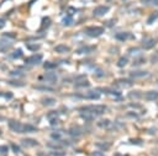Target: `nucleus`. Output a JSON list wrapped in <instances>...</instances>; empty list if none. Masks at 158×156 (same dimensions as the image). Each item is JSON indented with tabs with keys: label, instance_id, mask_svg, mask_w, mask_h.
I'll return each instance as SVG.
<instances>
[{
	"label": "nucleus",
	"instance_id": "58",
	"mask_svg": "<svg viewBox=\"0 0 158 156\" xmlns=\"http://www.w3.org/2000/svg\"><path fill=\"white\" fill-rule=\"evenodd\" d=\"M3 96V92H0V97H1Z\"/></svg>",
	"mask_w": 158,
	"mask_h": 156
},
{
	"label": "nucleus",
	"instance_id": "37",
	"mask_svg": "<svg viewBox=\"0 0 158 156\" xmlns=\"http://www.w3.org/2000/svg\"><path fill=\"white\" fill-rule=\"evenodd\" d=\"M35 89L40 90V91H48V92H53L54 91L53 87H48V86H36Z\"/></svg>",
	"mask_w": 158,
	"mask_h": 156
},
{
	"label": "nucleus",
	"instance_id": "29",
	"mask_svg": "<svg viewBox=\"0 0 158 156\" xmlns=\"http://www.w3.org/2000/svg\"><path fill=\"white\" fill-rule=\"evenodd\" d=\"M26 47H27V49L30 52H36V51H38V49H41L40 43H27Z\"/></svg>",
	"mask_w": 158,
	"mask_h": 156
},
{
	"label": "nucleus",
	"instance_id": "56",
	"mask_svg": "<svg viewBox=\"0 0 158 156\" xmlns=\"http://www.w3.org/2000/svg\"><path fill=\"white\" fill-rule=\"evenodd\" d=\"M0 120H4V117H1V116H0Z\"/></svg>",
	"mask_w": 158,
	"mask_h": 156
},
{
	"label": "nucleus",
	"instance_id": "19",
	"mask_svg": "<svg viewBox=\"0 0 158 156\" xmlns=\"http://www.w3.org/2000/svg\"><path fill=\"white\" fill-rule=\"evenodd\" d=\"M98 91L100 92V94L112 95V96H118V97H120V96H121V94H120L119 91H116V90H110V89H105V87H103V89L99 87V89H98Z\"/></svg>",
	"mask_w": 158,
	"mask_h": 156
},
{
	"label": "nucleus",
	"instance_id": "30",
	"mask_svg": "<svg viewBox=\"0 0 158 156\" xmlns=\"http://www.w3.org/2000/svg\"><path fill=\"white\" fill-rule=\"evenodd\" d=\"M57 63H53V62H45L43 63V69L46 70H53L57 68Z\"/></svg>",
	"mask_w": 158,
	"mask_h": 156
},
{
	"label": "nucleus",
	"instance_id": "31",
	"mask_svg": "<svg viewBox=\"0 0 158 156\" xmlns=\"http://www.w3.org/2000/svg\"><path fill=\"white\" fill-rule=\"evenodd\" d=\"M60 114H61L60 111H56V110L49 111V112L47 113V118H48V120H49V119H53V118H60Z\"/></svg>",
	"mask_w": 158,
	"mask_h": 156
},
{
	"label": "nucleus",
	"instance_id": "57",
	"mask_svg": "<svg viewBox=\"0 0 158 156\" xmlns=\"http://www.w3.org/2000/svg\"><path fill=\"white\" fill-rule=\"evenodd\" d=\"M0 135H3V130L1 129H0Z\"/></svg>",
	"mask_w": 158,
	"mask_h": 156
},
{
	"label": "nucleus",
	"instance_id": "3",
	"mask_svg": "<svg viewBox=\"0 0 158 156\" xmlns=\"http://www.w3.org/2000/svg\"><path fill=\"white\" fill-rule=\"evenodd\" d=\"M37 79L40 81H46V83L49 84V85H54L57 81H58V78H57V75H56L53 71L47 73V74H45V75H40Z\"/></svg>",
	"mask_w": 158,
	"mask_h": 156
},
{
	"label": "nucleus",
	"instance_id": "35",
	"mask_svg": "<svg viewBox=\"0 0 158 156\" xmlns=\"http://www.w3.org/2000/svg\"><path fill=\"white\" fill-rule=\"evenodd\" d=\"M49 156H65V151H63V150H51Z\"/></svg>",
	"mask_w": 158,
	"mask_h": 156
},
{
	"label": "nucleus",
	"instance_id": "33",
	"mask_svg": "<svg viewBox=\"0 0 158 156\" xmlns=\"http://www.w3.org/2000/svg\"><path fill=\"white\" fill-rule=\"evenodd\" d=\"M127 63H129V59L126 58V57H121V58L118 60V67L119 68H123Z\"/></svg>",
	"mask_w": 158,
	"mask_h": 156
},
{
	"label": "nucleus",
	"instance_id": "39",
	"mask_svg": "<svg viewBox=\"0 0 158 156\" xmlns=\"http://www.w3.org/2000/svg\"><path fill=\"white\" fill-rule=\"evenodd\" d=\"M3 37L10 38V39H15V38H16V33H15V32H4V33H3Z\"/></svg>",
	"mask_w": 158,
	"mask_h": 156
},
{
	"label": "nucleus",
	"instance_id": "14",
	"mask_svg": "<svg viewBox=\"0 0 158 156\" xmlns=\"http://www.w3.org/2000/svg\"><path fill=\"white\" fill-rule=\"evenodd\" d=\"M49 138H51L53 141H61L63 145H68L67 141L63 140V132H62V130H60V132H53V133H51Z\"/></svg>",
	"mask_w": 158,
	"mask_h": 156
},
{
	"label": "nucleus",
	"instance_id": "36",
	"mask_svg": "<svg viewBox=\"0 0 158 156\" xmlns=\"http://www.w3.org/2000/svg\"><path fill=\"white\" fill-rule=\"evenodd\" d=\"M127 96H129L130 98H141L142 94H141L140 91H130Z\"/></svg>",
	"mask_w": 158,
	"mask_h": 156
},
{
	"label": "nucleus",
	"instance_id": "10",
	"mask_svg": "<svg viewBox=\"0 0 158 156\" xmlns=\"http://www.w3.org/2000/svg\"><path fill=\"white\" fill-rule=\"evenodd\" d=\"M43 59V55L42 54H35V55H31L30 58L25 59V63L29 64V65H38Z\"/></svg>",
	"mask_w": 158,
	"mask_h": 156
},
{
	"label": "nucleus",
	"instance_id": "48",
	"mask_svg": "<svg viewBox=\"0 0 158 156\" xmlns=\"http://www.w3.org/2000/svg\"><path fill=\"white\" fill-rule=\"evenodd\" d=\"M49 123H51L52 126H56V124H58V123H60V119H58V118H53V119H49Z\"/></svg>",
	"mask_w": 158,
	"mask_h": 156
},
{
	"label": "nucleus",
	"instance_id": "54",
	"mask_svg": "<svg viewBox=\"0 0 158 156\" xmlns=\"http://www.w3.org/2000/svg\"><path fill=\"white\" fill-rule=\"evenodd\" d=\"M114 156H129V155H122V154H119V152H115Z\"/></svg>",
	"mask_w": 158,
	"mask_h": 156
},
{
	"label": "nucleus",
	"instance_id": "5",
	"mask_svg": "<svg viewBox=\"0 0 158 156\" xmlns=\"http://www.w3.org/2000/svg\"><path fill=\"white\" fill-rule=\"evenodd\" d=\"M7 124H9V128H10V130H12V132L22 133V124L24 123L16 120V119H10L9 122H7Z\"/></svg>",
	"mask_w": 158,
	"mask_h": 156
},
{
	"label": "nucleus",
	"instance_id": "53",
	"mask_svg": "<svg viewBox=\"0 0 158 156\" xmlns=\"http://www.w3.org/2000/svg\"><path fill=\"white\" fill-rule=\"evenodd\" d=\"M104 75V71L103 70H98L96 71V76H103Z\"/></svg>",
	"mask_w": 158,
	"mask_h": 156
},
{
	"label": "nucleus",
	"instance_id": "13",
	"mask_svg": "<svg viewBox=\"0 0 158 156\" xmlns=\"http://www.w3.org/2000/svg\"><path fill=\"white\" fill-rule=\"evenodd\" d=\"M74 87L76 89H85V87H90V83L85 79V76L78 78L77 81L74 83Z\"/></svg>",
	"mask_w": 158,
	"mask_h": 156
},
{
	"label": "nucleus",
	"instance_id": "4",
	"mask_svg": "<svg viewBox=\"0 0 158 156\" xmlns=\"http://www.w3.org/2000/svg\"><path fill=\"white\" fill-rule=\"evenodd\" d=\"M114 85L118 86L119 89H127V87L134 86V81L130 79H118L114 81Z\"/></svg>",
	"mask_w": 158,
	"mask_h": 156
},
{
	"label": "nucleus",
	"instance_id": "34",
	"mask_svg": "<svg viewBox=\"0 0 158 156\" xmlns=\"http://www.w3.org/2000/svg\"><path fill=\"white\" fill-rule=\"evenodd\" d=\"M10 75L11 76H19V78H21V76H24V71L21 70V68H18L16 70L10 71Z\"/></svg>",
	"mask_w": 158,
	"mask_h": 156
},
{
	"label": "nucleus",
	"instance_id": "7",
	"mask_svg": "<svg viewBox=\"0 0 158 156\" xmlns=\"http://www.w3.org/2000/svg\"><path fill=\"white\" fill-rule=\"evenodd\" d=\"M149 76V73L147 70H141V69H136L130 71V78L131 79H143Z\"/></svg>",
	"mask_w": 158,
	"mask_h": 156
},
{
	"label": "nucleus",
	"instance_id": "52",
	"mask_svg": "<svg viewBox=\"0 0 158 156\" xmlns=\"http://www.w3.org/2000/svg\"><path fill=\"white\" fill-rule=\"evenodd\" d=\"M91 156H105L103 152H100V151H94L93 154H91Z\"/></svg>",
	"mask_w": 158,
	"mask_h": 156
},
{
	"label": "nucleus",
	"instance_id": "46",
	"mask_svg": "<svg viewBox=\"0 0 158 156\" xmlns=\"http://www.w3.org/2000/svg\"><path fill=\"white\" fill-rule=\"evenodd\" d=\"M7 151H9V149H7V146H0V154L3 155H6Z\"/></svg>",
	"mask_w": 158,
	"mask_h": 156
},
{
	"label": "nucleus",
	"instance_id": "2",
	"mask_svg": "<svg viewBox=\"0 0 158 156\" xmlns=\"http://www.w3.org/2000/svg\"><path fill=\"white\" fill-rule=\"evenodd\" d=\"M104 27L101 26H90V27H87L84 30V33L88 36V37H91V38H96V37H100L103 33H104Z\"/></svg>",
	"mask_w": 158,
	"mask_h": 156
},
{
	"label": "nucleus",
	"instance_id": "8",
	"mask_svg": "<svg viewBox=\"0 0 158 156\" xmlns=\"http://www.w3.org/2000/svg\"><path fill=\"white\" fill-rule=\"evenodd\" d=\"M109 10H110L109 6H106V5H99V6H96L95 9H94L93 15L95 16V17H101V16H104V15H106L107 12H109Z\"/></svg>",
	"mask_w": 158,
	"mask_h": 156
},
{
	"label": "nucleus",
	"instance_id": "28",
	"mask_svg": "<svg viewBox=\"0 0 158 156\" xmlns=\"http://www.w3.org/2000/svg\"><path fill=\"white\" fill-rule=\"evenodd\" d=\"M156 20H158V11H153L147 19V25H152Z\"/></svg>",
	"mask_w": 158,
	"mask_h": 156
},
{
	"label": "nucleus",
	"instance_id": "47",
	"mask_svg": "<svg viewBox=\"0 0 158 156\" xmlns=\"http://www.w3.org/2000/svg\"><path fill=\"white\" fill-rule=\"evenodd\" d=\"M3 96L6 98V100H11V98L14 97V95H12V92H5V94H3Z\"/></svg>",
	"mask_w": 158,
	"mask_h": 156
},
{
	"label": "nucleus",
	"instance_id": "17",
	"mask_svg": "<svg viewBox=\"0 0 158 156\" xmlns=\"http://www.w3.org/2000/svg\"><path fill=\"white\" fill-rule=\"evenodd\" d=\"M145 98L147 101H156V100H158V91H156V90L147 91L145 94Z\"/></svg>",
	"mask_w": 158,
	"mask_h": 156
},
{
	"label": "nucleus",
	"instance_id": "51",
	"mask_svg": "<svg viewBox=\"0 0 158 156\" xmlns=\"http://www.w3.org/2000/svg\"><path fill=\"white\" fill-rule=\"evenodd\" d=\"M5 23H6V21L4 19H0V30L5 27Z\"/></svg>",
	"mask_w": 158,
	"mask_h": 156
},
{
	"label": "nucleus",
	"instance_id": "59",
	"mask_svg": "<svg viewBox=\"0 0 158 156\" xmlns=\"http://www.w3.org/2000/svg\"><path fill=\"white\" fill-rule=\"evenodd\" d=\"M157 85H158V83H157Z\"/></svg>",
	"mask_w": 158,
	"mask_h": 156
},
{
	"label": "nucleus",
	"instance_id": "23",
	"mask_svg": "<svg viewBox=\"0 0 158 156\" xmlns=\"http://www.w3.org/2000/svg\"><path fill=\"white\" fill-rule=\"evenodd\" d=\"M35 132H37V128L32 124H29V123L22 124V133H35Z\"/></svg>",
	"mask_w": 158,
	"mask_h": 156
},
{
	"label": "nucleus",
	"instance_id": "38",
	"mask_svg": "<svg viewBox=\"0 0 158 156\" xmlns=\"http://www.w3.org/2000/svg\"><path fill=\"white\" fill-rule=\"evenodd\" d=\"M129 143L130 144H135V145H142L143 140H142V139H140V138H137V139L132 138V139H130V140H129Z\"/></svg>",
	"mask_w": 158,
	"mask_h": 156
},
{
	"label": "nucleus",
	"instance_id": "25",
	"mask_svg": "<svg viewBox=\"0 0 158 156\" xmlns=\"http://www.w3.org/2000/svg\"><path fill=\"white\" fill-rule=\"evenodd\" d=\"M22 55H24V52L21 51V48H18V49H15V51L10 54V58H12V59H19V58H21Z\"/></svg>",
	"mask_w": 158,
	"mask_h": 156
},
{
	"label": "nucleus",
	"instance_id": "9",
	"mask_svg": "<svg viewBox=\"0 0 158 156\" xmlns=\"http://www.w3.org/2000/svg\"><path fill=\"white\" fill-rule=\"evenodd\" d=\"M100 97H101V94L98 91V90H90V91H88L85 95H83V98L84 100H100Z\"/></svg>",
	"mask_w": 158,
	"mask_h": 156
},
{
	"label": "nucleus",
	"instance_id": "24",
	"mask_svg": "<svg viewBox=\"0 0 158 156\" xmlns=\"http://www.w3.org/2000/svg\"><path fill=\"white\" fill-rule=\"evenodd\" d=\"M96 126H98V128H101V129H107V128H109V127L111 126V122H110L109 119H105V118H103V119H100V120H98Z\"/></svg>",
	"mask_w": 158,
	"mask_h": 156
},
{
	"label": "nucleus",
	"instance_id": "20",
	"mask_svg": "<svg viewBox=\"0 0 158 156\" xmlns=\"http://www.w3.org/2000/svg\"><path fill=\"white\" fill-rule=\"evenodd\" d=\"M71 51V48L68 46H65V44H58L54 47V52L56 53H60V54H65V53H68Z\"/></svg>",
	"mask_w": 158,
	"mask_h": 156
},
{
	"label": "nucleus",
	"instance_id": "16",
	"mask_svg": "<svg viewBox=\"0 0 158 156\" xmlns=\"http://www.w3.org/2000/svg\"><path fill=\"white\" fill-rule=\"evenodd\" d=\"M95 46H87V47H82L79 49H77L76 53L77 54H88V53H91L95 51Z\"/></svg>",
	"mask_w": 158,
	"mask_h": 156
},
{
	"label": "nucleus",
	"instance_id": "32",
	"mask_svg": "<svg viewBox=\"0 0 158 156\" xmlns=\"http://www.w3.org/2000/svg\"><path fill=\"white\" fill-rule=\"evenodd\" d=\"M73 17L71 15H68V16H65V17H63V20H62V23L64 25V26H71V25H73Z\"/></svg>",
	"mask_w": 158,
	"mask_h": 156
},
{
	"label": "nucleus",
	"instance_id": "1",
	"mask_svg": "<svg viewBox=\"0 0 158 156\" xmlns=\"http://www.w3.org/2000/svg\"><path fill=\"white\" fill-rule=\"evenodd\" d=\"M79 112H89L91 114H94V116H100V114H104L105 111H106V106L104 104H91V106H84V107H82L78 110Z\"/></svg>",
	"mask_w": 158,
	"mask_h": 156
},
{
	"label": "nucleus",
	"instance_id": "6",
	"mask_svg": "<svg viewBox=\"0 0 158 156\" xmlns=\"http://www.w3.org/2000/svg\"><path fill=\"white\" fill-rule=\"evenodd\" d=\"M115 39L119 41V42H125V41H134L135 36L130 33V32H119V33L115 35Z\"/></svg>",
	"mask_w": 158,
	"mask_h": 156
},
{
	"label": "nucleus",
	"instance_id": "21",
	"mask_svg": "<svg viewBox=\"0 0 158 156\" xmlns=\"http://www.w3.org/2000/svg\"><path fill=\"white\" fill-rule=\"evenodd\" d=\"M68 134L73 138H78V136L82 135V129L79 127H71L68 129Z\"/></svg>",
	"mask_w": 158,
	"mask_h": 156
},
{
	"label": "nucleus",
	"instance_id": "18",
	"mask_svg": "<svg viewBox=\"0 0 158 156\" xmlns=\"http://www.w3.org/2000/svg\"><path fill=\"white\" fill-rule=\"evenodd\" d=\"M56 98L53 97H43L42 100H41V103H42L45 107H52V106L56 104Z\"/></svg>",
	"mask_w": 158,
	"mask_h": 156
},
{
	"label": "nucleus",
	"instance_id": "49",
	"mask_svg": "<svg viewBox=\"0 0 158 156\" xmlns=\"http://www.w3.org/2000/svg\"><path fill=\"white\" fill-rule=\"evenodd\" d=\"M115 23H116V20H110V21H107L105 25H106V26H109V27H112Z\"/></svg>",
	"mask_w": 158,
	"mask_h": 156
},
{
	"label": "nucleus",
	"instance_id": "11",
	"mask_svg": "<svg viewBox=\"0 0 158 156\" xmlns=\"http://www.w3.org/2000/svg\"><path fill=\"white\" fill-rule=\"evenodd\" d=\"M157 43H158V38H147V39H143V42H142V49H143V51L152 49Z\"/></svg>",
	"mask_w": 158,
	"mask_h": 156
},
{
	"label": "nucleus",
	"instance_id": "43",
	"mask_svg": "<svg viewBox=\"0 0 158 156\" xmlns=\"http://www.w3.org/2000/svg\"><path fill=\"white\" fill-rule=\"evenodd\" d=\"M145 63H146V59H145V58H138L137 60L134 62V65L136 67V65H142V64H145Z\"/></svg>",
	"mask_w": 158,
	"mask_h": 156
},
{
	"label": "nucleus",
	"instance_id": "15",
	"mask_svg": "<svg viewBox=\"0 0 158 156\" xmlns=\"http://www.w3.org/2000/svg\"><path fill=\"white\" fill-rule=\"evenodd\" d=\"M52 25V20L48 17V16H45V17L41 20V26H40V30L41 31H46L49 26Z\"/></svg>",
	"mask_w": 158,
	"mask_h": 156
},
{
	"label": "nucleus",
	"instance_id": "41",
	"mask_svg": "<svg viewBox=\"0 0 158 156\" xmlns=\"http://www.w3.org/2000/svg\"><path fill=\"white\" fill-rule=\"evenodd\" d=\"M145 5H158V0H142Z\"/></svg>",
	"mask_w": 158,
	"mask_h": 156
},
{
	"label": "nucleus",
	"instance_id": "44",
	"mask_svg": "<svg viewBox=\"0 0 158 156\" xmlns=\"http://www.w3.org/2000/svg\"><path fill=\"white\" fill-rule=\"evenodd\" d=\"M129 108H143L141 103H129Z\"/></svg>",
	"mask_w": 158,
	"mask_h": 156
},
{
	"label": "nucleus",
	"instance_id": "42",
	"mask_svg": "<svg viewBox=\"0 0 158 156\" xmlns=\"http://www.w3.org/2000/svg\"><path fill=\"white\" fill-rule=\"evenodd\" d=\"M126 117H129V118H134V119H137V118H138V114H137V113H135V112H127V113H126Z\"/></svg>",
	"mask_w": 158,
	"mask_h": 156
},
{
	"label": "nucleus",
	"instance_id": "45",
	"mask_svg": "<svg viewBox=\"0 0 158 156\" xmlns=\"http://www.w3.org/2000/svg\"><path fill=\"white\" fill-rule=\"evenodd\" d=\"M151 63H152V64L158 63V52H157V53H154V54L151 57Z\"/></svg>",
	"mask_w": 158,
	"mask_h": 156
},
{
	"label": "nucleus",
	"instance_id": "27",
	"mask_svg": "<svg viewBox=\"0 0 158 156\" xmlns=\"http://www.w3.org/2000/svg\"><path fill=\"white\" fill-rule=\"evenodd\" d=\"M95 146H96V147H99L100 150L106 151V150H109V147L111 146V144H110V143H104V141H100V143H95Z\"/></svg>",
	"mask_w": 158,
	"mask_h": 156
},
{
	"label": "nucleus",
	"instance_id": "26",
	"mask_svg": "<svg viewBox=\"0 0 158 156\" xmlns=\"http://www.w3.org/2000/svg\"><path fill=\"white\" fill-rule=\"evenodd\" d=\"M79 113H80V118H83L84 120H93V119H95L94 114H91L89 112H79Z\"/></svg>",
	"mask_w": 158,
	"mask_h": 156
},
{
	"label": "nucleus",
	"instance_id": "40",
	"mask_svg": "<svg viewBox=\"0 0 158 156\" xmlns=\"http://www.w3.org/2000/svg\"><path fill=\"white\" fill-rule=\"evenodd\" d=\"M10 147H11V150H12L15 154H19L20 150H21L20 147H19V145H16L15 143H11V144H10Z\"/></svg>",
	"mask_w": 158,
	"mask_h": 156
},
{
	"label": "nucleus",
	"instance_id": "12",
	"mask_svg": "<svg viewBox=\"0 0 158 156\" xmlns=\"http://www.w3.org/2000/svg\"><path fill=\"white\" fill-rule=\"evenodd\" d=\"M21 146L22 147H36L38 146V141L32 138H24L21 139Z\"/></svg>",
	"mask_w": 158,
	"mask_h": 156
},
{
	"label": "nucleus",
	"instance_id": "22",
	"mask_svg": "<svg viewBox=\"0 0 158 156\" xmlns=\"http://www.w3.org/2000/svg\"><path fill=\"white\" fill-rule=\"evenodd\" d=\"M7 84L11 85V86H15V87H21V86H26V83L22 81L21 79H12V80H9Z\"/></svg>",
	"mask_w": 158,
	"mask_h": 156
},
{
	"label": "nucleus",
	"instance_id": "50",
	"mask_svg": "<svg viewBox=\"0 0 158 156\" xmlns=\"http://www.w3.org/2000/svg\"><path fill=\"white\" fill-rule=\"evenodd\" d=\"M138 52H140V48H131L129 51V53H131V54H135V53H138Z\"/></svg>",
	"mask_w": 158,
	"mask_h": 156
},
{
	"label": "nucleus",
	"instance_id": "55",
	"mask_svg": "<svg viewBox=\"0 0 158 156\" xmlns=\"http://www.w3.org/2000/svg\"><path fill=\"white\" fill-rule=\"evenodd\" d=\"M38 156H46L43 152H38Z\"/></svg>",
	"mask_w": 158,
	"mask_h": 156
}]
</instances>
